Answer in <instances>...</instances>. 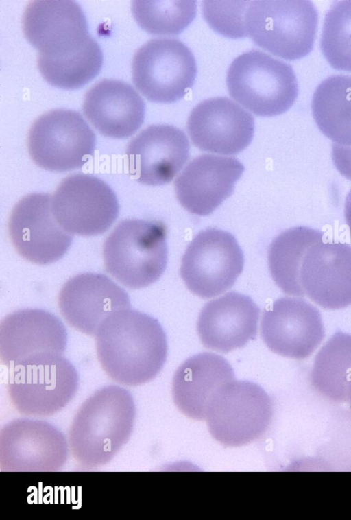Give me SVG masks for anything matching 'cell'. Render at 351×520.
Segmentation results:
<instances>
[{"mask_svg": "<svg viewBox=\"0 0 351 520\" xmlns=\"http://www.w3.org/2000/svg\"><path fill=\"white\" fill-rule=\"evenodd\" d=\"M99 363L114 381L128 386L147 383L162 370L167 356V340L160 322L133 309L108 316L96 334Z\"/></svg>", "mask_w": 351, "mask_h": 520, "instance_id": "cell-1", "label": "cell"}, {"mask_svg": "<svg viewBox=\"0 0 351 520\" xmlns=\"http://www.w3.org/2000/svg\"><path fill=\"white\" fill-rule=\"evenodd\" d=\"M136 408L132 394L110 385L96 390L77 410L69 446L80 468L90 471L109 463L129 440Z\"/></svg>", "mask_w": 351, "mask_h": 520, "instance_id": "cell-2", "label": "cell"}, {"mask_svg": "<svg viewBox=\"0 0 351 520\" xmlns=\"http://www.w3.org/2000/svg\"><path fill=\"white\" fill-rule=\"evenodd\" d=\"M27 40L39 51L40 70L73 64L102 54L88 34L81 6L71 0L31 1L23 16Z\"/></svg>", "mask_w": 351, "mask_h": 520, "instance_id": "cell-3", "label": "cell"}, {"mask_svg": "<svg viewBox=\"0 0 351 520\" xmlns=\"http://www.w3.org/2000/svg\"><path fill=\"white\" fill-rule=\"evenodd\" d=\"M167 228L158 221L121 222L106 238L103 257L106 271L130 289L146 287L166 269Z\"/></svg>", "mask_w": 351, "mask_h": 520, "instance_id": "cell-4", "label": "cell"}, {"mask_svg": "<svg viewBox=\"0 0 351 520\" xmlns=\"http://www.w3.org/2000/svg\"><path fill=\"white\" fill-rule=\"evenodd\" d=\"M318 15L311 1H250L245 29L255 44L285 60H297L312 50Z\"/></svg>", "mask_w": 351, "mask_h": 520, "instance_id": "cell-5", "label": "cell"}, {"mask_svg": "<svg viewBox=\"0 0 351 520\" xmlns=\"http://www.w3.org/2000/svg\"><path fill=\"white\" fill-rule=\"evenodd\" d=\"M226 82L232 97L263 117L286 112L295 102L298 93L297 79L289 64L254 49L232 61Z\"/></svg>", "mask_w": 351, "mask_h": 520, "instance_id": "cell-6", "label": "cell"}, {"mask_svg": "<svg viewBox=\"0 0 351 520\" xmlns=\"http://www.w3.org/2000/svg\"><path fill=\"white\" fill-rule=\"evenodd\" d=\"M7 390L20 414L49 416L62 410L76 394L77 372L63 355H47L10 368Z\"/></svg>", "mask_w": 351, "mask_h": 520, "instance_id": "cell-7", "label": "cell"}, {"mask_svg": "<svg viewBox=\"0 0 351 520\" xmlns=\"http://www.w3.org/2000/svg\"><path fill=\"white\" fill-rule=\"evenodd\" d=\"M271 415V401L263 388L252 381L234 379L215 394L206 420L216 440L226 447H239L262 436Z\"/></svg>", "mask_w": 351, "mask_h": 520, "instance_id": "cell-8", "label": "cell"}, {"mask_svg": "<svg viewBox=\"0 0 351 520\" xmlns=\"http://www.w3.org/2000/svg\"><path fill=\"white\" fill-rule=\"evenodd\" d=\"M96 137L82 115L56 109L38 117L28 136L32 161L47 171L63 172L81 168L94 154Z\"/></svg>", "mask_w": 351, "mask_h": 520, "instance_id": "cell-9", "label": "cell"}, {"mask_svg": "<svg viewBox=\"0 0 351 520\" xmlns=\"http://www.w3.org/2000/svg\"><path fill=\"white\" fill-rule=\"evenodd\" d=\"M197 74L190 49L175 38H157L141 46L132 60L136 88L151 102L171 103L182 99Z\"/></svg>", "mask_w": 351, "mask_h": 520, "instance_id": "cell-10", "label": "cell"}, {"mask_svg": "<svg viewBox=\"0 0 351 520\" xmlns=\"http://www.w3.org/2000/svg\"><path fill=\"white\" fill-rule=\"evenodd\" d=\"M244 256L236 238L214 228L200 231L182 258L180 276L195 295L209 298L230 289L241 274Z\"/></svg>", "mask_w": 351, "mask_h": 520, "instance_id": "cell-11", "label": "cell"}, {"mask_svg": "<svg viewBox=\"0 0 351 520\" xmlns=\"http://www.w3.org/2000/svg\"><path fill=\"white\" fill-rule=\"evenodd\" d=\"M51 207L60 226L80 236L104 233L119 213L117 198L110 187L95 176L83 174L71 175L60 182Z\"/></svg>", "mask_w": 351, "mask_h": 520, "instance_id": "cell-12", "label": "cell"}, {"mask_svg": "<svg viewBox=\"0 0 351 520\" xmlns=\"http://www.w3.org/2000/svg\"><path fill=\"white\" fill-rule=\"evenodd\" d=\"M69 442L49 422L14 419L0 432L1 472H56L64 467Z\"/></svg>", "mask_w": 351, "mask_h": 520, "instance_id": "cell-13", "label": "cell"}, {"mask_svg": "<svg viewBox=\"0 0 351 520\" xmlns=\"http://www.w3.org/2000/svg\"><path fill=\"white\" fill-rule=\"evenodd\" d=\"M51 202L47 193L27 195L16 204L8 222L10 239L17 252L38 265L60 259L73 241L55 218Z\"/></svg>", "mask_w": 351, "mask_h": 520, "instance_id": "cell-14", "label": "cell"}, {"mask_svg": "<svg viewBox=\"0 0 351 520\" xmlns=\"http://www.w3.org/2000/svg\"><path fill=\"white\" fill-rule=\"evenodd\" d=\"M305 295L327 309L351 305V246L328 241L321 231L306 250L299 270Z\"/></svg>", "mask_w": 351, "mask_h": 520, "instance_id": "cell-15", "label": "cell"}, {"mask_svg": "<svg viewBox=\"0 0 351 520\" xmlns=\"http://www.w3.org/2000/svg\"><path fill=\"white\" fill-rule=\"evenodd\" d=\"M261 331L264 342L271 351L295 359L311 355L325 334L319 311L296 297L280 298L265 309Z\"/></svg>", "mask_w": 351, "mask_h": 520, "instance_id": "cell-16", "label": "cell"}, {"mask_svg": "<svg viewBox=\"0 0 351 520\" xmlns=\"http://www.w3.org/2000/svg\"><path fill=\"white\" fill-rule=\"evenodd\" d=\"M66 343L64 324L45 310H18L0 324V357L9 369L36 357L63 355Z\"/></svg>", "mask_w": 351, "mask_h": 520, "instance_id": "cell-17", "label": "cell"}, {"mask_svg": "<svg viewBox=\"0 0 351 520\" xmlns=\"http://www.w3.org/2000/svg\"><path fill=\"white\" fill-rule=\"evenodd\" d=\"M187 130L199 149L221 154H237L252 142L254 119L246 110L225 97L210 98L191 110Z\"/></svg>", "mask_w": 351, "mask_h": 520, "instance_id": "cell-18", "label": "cell"}, {"mask_svg": "<svg viewBox=\"0 0 351 520\" xmlns=\"http://www.w3.org/2000/svg\"><path fill=\"white\" fill-rule=\"evenodd\" d=\"M60 311L75 329L96 335L112 314L130 307L127 292L108 276L86 272L69 279L58 295Z\"/></svg>", "mask_w": 351, "mask_h": 520, "instance_id": "cell-19", "label": "cell"}, {"mask_svg": "<svg viewBox=\"0 0 351 520\" xmlns=\"http://www.w3.org/2000/svg\"><path fill=\"white\" fill-rule=\"evenodd\" d=\"M189 150L188 138L180 129L167 124L150 126L128 143L129 174L147 185L169 183L187 161Z\"/></svg>", "mask_w": 351, "mask_h": 520, "instance_id": "cell-20", "label": "cell"}, {"mask_svg": "<svg viewBox=\"0 0 351 520\" xmlns=\"http://www.w3.org/2000/svg\"><path fill=\"white\" fill-rule=\"evenodd\" d=\"M244 170L243 164L234 157L199 156L175 180L178 200L189 212L208 215L232 195Z\"/></svg>", "mask_w": 351, "mask_h": 520, "instance_id": "cell-21", "label": "cell"}, {"mask_svg": "<svg viewBox=\"0 0 351 520\" xmlns=\"http://www.w3.org/2000/svg\"><path fill=\"white\" fill-rule=\"evenodd\" d=\"M259 314L250 297L231 292L203 307L197 322V333L205 347L228 353L255 338Z\"/></svg>", "mask_w": 351, "mask_h": 520, "instance_id": "cell-22", "label": "cell"}, {"mask_svg": "<svg viewBox=\"0 0 351 520\" xmlns=\"http://www.w3.org/2000/svg\"><path fill=\"white\" fill-rule=\"evenodd\" d=\"M82 110L86 119L103 135L124 139L142 126L145 104L130 84L106 79L92 86L86 93Z\"/></svg>", "mask_w": 351, "mask_h": 520, "instance_id": "cell-23", "label": "cell"}, {"mask_svg": "<svg viewBox=\"0 0 351 520\" xmlns=\"http://www.w3.org/2000/svg\"><path fill=\"white\" fill-rule=\"evenodd\" d=\"M234 379L233 368L224 357L211 353L196 354L186 359L174 374V403L186 416L206 419L215 394Z\"/></svg>", "mask_w": 351, "mask_h": 520, "instance_id": "cell-24", "label": "cell"}, {"mask_svg": "<svg viewBox=\"0 0 351 520\" xmlns=\"http://www.w3.org/2000/svg\"><path fill=\"white\" fill-rule=\"evenodd\" d=\"M312 111L322 131L334 143L351 146V76L323 80L314 92Z\"/></svg>", "mask_w": 351, "mask_h": 520, "instance_id": "cell-25", "label": "cell"}, {"mask_svg": "<svg viewBox=\"0 0 351 520\" xmlns=\"http://www.w3.org/2000/svg\"><path fill=\"white\" fill-rule=\"evenodd\" d=\"M351 379V334L337 331L317 353L311 373L313 388L333 402L347 399Z\"/></svg>", "mask_w": 351, "mask_h": 520, "instance_id": "cell-26", "label": "cell"}, {"mask_svg": "<svg viewBox=\"0 0 351 520\" xmlns=\"http://www.w3.org/2000/svg\"><path fill=\"white\" fill-rule=\"evenodd\" d=\"M320 231L306 226L289 228L280 233L271 243L268 250V265L277 286L285 294L305 296L299 280L303 256Z\"/></svg>", "mask_w": 351, "mask_h": 520, "instance_id": "cell-27", "label": "cell"}, {"mask_svg": "<svg viewBox=\"0 0 351 520\" xmlns=\"http://www.w3.org/2000/svg\"><path fill=\"white\" fill-rule=\"evenodd\" d=\"M132 14L139 26L158 35H173L182 32L195 19L196 1L193 0H135Z\"/></svg>", "mask_w": 351, "mask_h": 520, "instance_id": "cell-28", "label": "cell"}, {"mask_svg": "<svg viewBox=\"0 0 351 520\" xmlns=\"http://www.w3.org/2000/svg\"><path fill=\"white\" fill-rule=\"evenodd\" d=\"M320 47L333 68L351 72V0L337 1L327 12Z\"/></svg>", "mask_w": 351, "mask_h": 520, "instance_id": "cell-29", "label": "cell"}, {"mask_svg": "<svg viewBox=\"0 0 351 520\" xmlns=\"http://www.w3.org/2000/svg\"><path fill=\"white\" fill-rule=\"evenodd\" d=\"M250 1H204L202 14L210 27L230 38L246 36L244 17Z\"/></svg>", "mask_w": 351, "mask_h": 520, "instance_id": "cell-30", "label": "cell"}, {"mask_svg": "<svg viewBox=\"0 0 351 520\" xmlns=\"http://www.w3.org/2000/svg\"><path fill=\"white\" fill-rule=\"evenodd\" d=\"M332 158L339 172L351 180V146L340 145L333 143Z\"/></svg>", "mask_w": 351, "mask_h": 520, "instance_id": "cell-31", "label": "cell"}, {"mask_svg": "<svg viewBox=\"0 0 351 520\" xmlns=\"http://www.w3.org/2000/svg\"><path fill=\"white\" fill-rule=\"evenodd\" d=\"M344 217L351 235V190L348 193L344 206Z\"/></svg>", "mask_w": 351, "mask_h": 520, "instance_id": "cell-32", "label": "cell"}, {"mask_svg": "<svg viewBox=\"0 0 351 520\" xmlns=\"http://www.w3.org/2000/svg\"><path fill=\"white\" fill-rule=\"evenodd\" d=\"M346 401L349 403L350 407H351V379L348 383V391H347V399Z\"/></svg>", "mask_w": 351, "mask_h": 520, "instance_id": "cell-33", "label": "cell"}]
</instances>
